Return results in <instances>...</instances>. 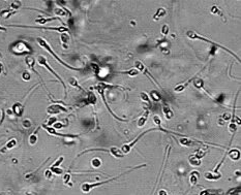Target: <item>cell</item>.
<instances>
[{"instance_id": "23", "label": "cell", "mask_w": 241, "mask_h": 195, "mask_svg": "<svg viewBox=\"0 0 241 195\" xmlns=\"http://www.w3.org/2000/svg\"><path fill=\"white\" fill-rule=\"evenodd\" d=\"M179 143L181 146H186V147H190V146H192V145H194L192 139H190V138H187V137H180Z\"/></svg>"}, {"instance_id": "1", "label": "cell", "mask_w": 241, "mask_h": 195, "mask_svg": "<svg viewBox=\"0 0 241 195\" xmlns=\"http://www.w3.org/2000/svg\"><path fill=\"white\" fill-rule=\"evenodd\" d=\"M36 41L38 42V45H40V47H42V48H44V49L46 50V51H48V52H49L50 54H51L52 56H53V57H54L55 59L57 60V61L59 62V63H61V64L63 65V66H65V67H66V68L71 69V70H79V68H76V67L71 66V65L66 64V63H65V62H64V61H62V60L60 59V58L58 57V56H57L56 54H55V52H54V51H53V50L51 49V47H50V46L48 45V42L46 41V40H45L44 38H40V37H38V38H36Z\"/></svg>"}, {"instance_id": "51", "label": "cell", "mask_w": 241, "mask_h": 195, "mask_svg": "<svg viewBox=\"0 0 241 195\" xmlns=\"http://www.w3.org/2000/svg\"><path fill=\"white\" fill-rule=\"evenodd\" d=\"M0 31H3V32H5V31H6V29H5L4 27H2V26H0Z\"/></svg>"}, {"instance_id": "34", "label": "cell", "mask_w": 241, "mask_h": 195, "mask_svg": "<svg viewBox=\"0 0 241 195\" xmlns=\"http://www.w3.org/2000/svg\"><path fill=\"white\" fill-rule=\"evenodd\" d=\"M140 96L143 101H145L146 103H149V97H148V95L145 93V92H142V93L140 94Z\"/></svg>"}, {"instance_id": "24", "label": "cell", "mask_w": 241, "mask_h": 195, "mask_svg": "<svg viewBox=\"0 0 241 195\" xmlns=\"http://www.w3.org/2000/svg\"><path fill=\"white\" fill-rule=\"evenodd\" d=\"M204 177L207 180H211V181H216L220 178V175H214L212 173H206L204 175Z\"/></svg>"}, {"instance_id": "43", "label": "cell", "mask_w": 241, "mask_h": 195, "mask_svg": "<svg viewBox=\"0 0 241 195\" xmlns=\"http://www.w3.org/2000/svg\"><path fill=\"white\" fill-rule=\"evenodd\" d=\"M23 126H24L25 128H29V127L31 126V122H30L29 120H25V121H23Z\"/></svg>"}, {"instance_id": "29", "label": "cell", "mask_w": 241, "mask_h": 195, "mask_svg": "<svg viewBox=\"0 0 241 195\" xmlns=\"http://www.w3.org/2000/svg\"><path fill=\"white\" fill-rule=\"evenodd\" d=\"M91 164H92L93 167L97 168L101 165V160L99 158H94V159H92V161H91Z\"/></svg>"}, {"instance_id": "7", "label": "cell", "mask_w": 241, "mask_h": 195, "mask_svg": "<svg viewBox=\"0 0 241 195\" xmlns=\"http://www.w3.org/2000/svg\"><path fill=\"white\" fill-rule=\"evenodd\" d=\"M90 151H103V152H109L110 154L116 157V158H122L123 154L121 153V151L116 147H112L111 149H90V150H87L83 153H86V152H90Z\"/></svg>"}, {"instance_id": "48", "label": "cell", "mask_w": 241, "mask_h": 195, "mask_svg": "<svg viewBox=\"0 0 241 195\" xmlns=\"http://www.w3.org/2000/svg\"><path fill=\"white\" fill-rule=\"evenodd\" d=\"M2 120H3V113H2V109H0V124H1Z\"/></svg>"}, {"instance_id": "39", "label": "cell", "mask_w": 241, "mask_h": 195, "mask_svg": "<svg viewBox=\"0 0 241 195\" xmlns=\"http://www.w3.org/2000/svg\"><path fill=\"white\" fill-rule=\"evenodd\" d=\"M153 121H154V123L156 124L157 126H160V124H162V120H160V118L158 116L153 117Z\"/></svg>"}, {"instance_id": "5", "label": "cell", "mask_w": 241, "mask_h": 195, "mask_svg": "<svg viewBox=\"0 0 241 195\" xmlns=\"http://www.w3.org/2000/svg\"><path fill=\"white\" fill-rule=\"evenodd\" d=\"M37 62H38V64H40V65H42V66L46 67V68H47L48 70H49V71L51 72V73L53 74L55 77H56V79H58V81H59L60 83L62 84V86H63L64 90H65V94H66V86H65V84H64V82L62 81L61 77H60L59 75H58V74H57L56 72H55L54 70H53V69H52L51 67L49 66V64L47 63V59H46L44 56H38V57H37Z\"/></svg>"}, {"instance_id": "9", "label": "cell", "mask_w": 241, "mask_h": 195, "mask_svg": "<svg viewBox=\"0 0 241 195\" xmlns=\"http://www.w3.org/2000/svg\"><path fill=\"white\" fill-rule=\"evenodd\" d=\"M62 111L63 113H67V109L65 107H63V106H61L60 104H57V103L51 104L47 109V113L50 115H57L59 114V113H62Z\"/></svg>"}, {"instance_id": "20", "label": "cell", "mask_w": 241, "mask_h": 195, "mask_svg": "<svg viewBox=\"0 0 241 195\" xmlns=\"http://www.w3.org/2000/svg\"><path fill=\"white\" fill-rule=\"evenodd\" d=\"M150 98L152 99V101H154V102H160V100H162L160 94L158 93L157 91H155V90H153V91L150 92Z\"/></svg>"}, {"instance_id": "4", "label": "cell", "mask_w": 241, "mask_h": 195, "mask_svg": "<svg viewBox=\"0 0 241 195\" xmlns=\"http://www.w3.org/2000/svg\"><path fill=\"white\" fill-rule=\"evenodd\" d=\"M153 130H156V129H153V128H151V129H148L147 131H145V132H143V133H141L140 135L138 136V137L136 138V139H134L133 141H131L129 143H126V145H123L122 147H121V149H120V151H121V153L124 155V154H128L129 152L131 151V149L135 147V145L137 143H138L139 141H140L141 138L143 137L144 135H146L147 133H149V132H151V131H153Z\"/></svg>"}, {"instance_id": "44", "label": "cell", "mask_w": 241, "mask_h": 195, "mask_svg": "<svg viewBox=\"0 0 241 195\" xmlns=\"http://www.w3.org/2000/svg\"><path fill=\"white\" fill-rule=\"evenodd\" d=\"M55 12H56L57 15H59V16H66V12H64V10H55Z\"/></svg>"}, {"instance_id": "26", "label": "cell", "mask_w": 241, "mask_h": 195, "mask_svg": "<svg viewBox=\"0 0 241 195\" xmlns=\"http://www.w3.org/2000/svg\"><path fill=\"white\" fill-rule=\"evenodd\" d=\"M67 120L66 119H64V121H63V123H60V122H56V123H54L53 124V128L54 129H61L62 127H64V126H67Z\"/></svg>"}, {"instance_id": "52", "label": "cell", "mask_w": 241, "mask_h": 195, "mask_svg": "<svg viewBox=\"0 0 241 195\" xmlns=\"http://www.w3.org/2000/svg\"><path fill=\"white\" fill-rule=\"evenodd\" d=\"M0 71H1V66H0Z\"/></svg>"}, {"instance_id": "37", "label": "cell", "mask_w": 241, "mask_h": 195, "mask_svg": "<svg viewBox=\"0 0 241 195\" xmlns=\"http://www.w3.org/2000/svg\"><path fill=\"white\" fill-rule=\"evenodd\" d=\"M61 40H62V42L64 43V48H65V43H66V42L69 40L68 35H66L65 33H62V35H61Z\"/></svg>"}, {"instance_id": "36", "label": "cell", "mask_w": 241, "mask_h": 195, "mask_svg": "<svg viewBox=\"0 0 241 195\" xmlns=\"http://www.w3.org/2000/svg\"><path fill=\"white\" fill-rule=\"evenodd\" d=\"M205 151H203V150H198L197 151V153L194 154V156H196V157H198V158L199 159H202V157H204L205 156Z\"/></svg>"}, {"instance_id": "17", "label": "cell", "mask_w": 241, "mask_h": 195, "mask_svg": "<svg viewBox=\"0 0 241 195\" xmlns=\"http://www.w3.org/2000/svg\"><path fill=\"white\" fill-rule=\"evenodd\" d=\"M228 155L233 161H238L240 159V152H239V150H231L228 153Z\"/></svg>"}, {"instance_id": "14", "label": "cell", "mask_w": 241, "mask_h": 195, "mask_svg": "<svg viewBox=\"0 0 241 195\" xmlns=\"http://www.w3.org/2000/svg\"><path fill=\"white\" fill-rule=\"evenodd\" d=\"M16 146H17V141H16L15 138H12V139H10V141L6 143V145L0 150V152H1V153H4V152H6L8 150H10V149L15 148Z\"/></svg>"}, {"instance_id": "6", "label": "cell", "mask_w": 241, "mask_h": 195, "mask_svg": "<svg viewBox=\"0 0 241 195\" xmlns=\"http://www.w3.org/2000/svg\"><path fill=\"white\" fill-rule=\"evenodd\" d=\"M108 88H110V86H108V85H105V84H99V85H97V86L95 87V89L99 91V95L101 96V98L103 99V102H105V104H106V106L108 107V109H109V111H110L111 114L113 115V117H115L117 120H119V121H124V120H122V119H120L119 117H117L115 114H114L113 111H111V109L109 107V105H108V103H107V100H106V98H105V90L106 89H108Z\"/></svg>"}, {"instance_id": "19", "label": "cell", "mask_w": 241, "mask_h": 195, "mask_svg": "<svg viewBox=\"0 0 241 195\" xmlns=\"http://www.w3.org/2000/svg\"><path fill=\"white\" fill-rule=\"evenodd\" d=\"M148 116H149V111H146L145 113H144V115H143V116L138 120V126L139 127H142V126L145 125L146 122H147V120H148Z\"/></svg>"}, {"instance_id": "42", "label": "cell", "mask_w": 241, "mask_h": 195, "mask_svg": "<svg viewBox=\"0 0 241 195\" xmlns=\"http://www.w3.org/2000/svg\"><path fill=\"white\" fill-rule=\"evenodd\" d=\"M56 122H57V119L55 118V117H53V118H51V119L49 120V121H48V125H47V126L50 127L51 125H53L54 123H56Z\"/></svg>"}, {"instance_id": "45", "label": "cell", "mask_w": 241, "mask_h": 195, "mask_svg": "<svg viewBox=\"0 0 241 195\" xmlns=\"http://www.w3.org/2000/svg\"><path fill=\"white\" fill-rule=\"evenodd\" d=\"M71 180V175H69V173H66V175H64V178H63V182L65 184H67L68 183V181Z\"/></svg>"}, {"instance_id": "46", "label": "cell", "mask_w": 241, "mask_h": 195, "mask_svg": "<svg viewBox=\"0 0 241 195\" xmlns=\"http://www.w3.org/2000/svg\"><path fill=\"white\" fill-rule=\"evenodd\" d=\"M45 175H46V178L47 179H51L52 178V173H51V171L50 169H48L46 173H45Z\"/></svg>"}, {"instance_id": "28", "label": "cell", "mask_w": 241, "mask_h": 195, "mask_svg": "<svg viewBox=\"0 0 241 195\" xmlns=\"http://www.w3.org/2000/svg\"><path fill=\"white\" fill-rule=\"evenodd\" d=\"M119 73H126L128 75H131V77H136L139 73V71L137 69H131V70H127V71H120Z\"/></svg>"}, {"instance_id": "11", "label": "cell", "mask_w": 241, "mask_h": 195, "mask_svg": "<svg viewBox=\"0 0 241 195\" xmlns=\"http://www.w3.org/2000/svg\"><path fill=\"white\" fill-rule=\"evenodd\" d=\"M42 128L45 129V130L48 131V133L52 134V135H57V136H62V137H78L79 135H74V134H61V133H58L56 130H55L54 128H52V127H49L47 126V125H42Z\"/></svg>"}, {"instance_id": "47", "label": "cell", "mask_w": 241, "mask_h": 195, "mask_svg": "<svg viewBox=\"0 0 241 195\" xmlns=\"http://www.w3.org/2000/svg\"><path fill=\"white\" fill-rule=\"evenodd\" d=\"M223 120H225V121H228V120H230V118H231V116H230V114H225L223 115Z\"/></svg>"}, {"instance_id": "40", "label": "cell", "mask_w": 241, "mask_h": 195, "mask_svg": "<svg viewBox=\"0 0 241 195\" xmlns=\"http://www.w3.org/2000/svg\"><path fill=\"white\" fill-rule=\"evenodd\" d=\"M22 77H23V79H24V81H29V79H30V73L28 71L23 72Z\"/></svg>"}, {"instance_id": "49", "label": "cell", "mask_w": 241, "mask_h": 195, "mask_svg": "<svg viewBox=\"0 0 241 195\" xmlns=\"http://www.w3.org/2000/svg\"><path fill=\"white\" fill-rule=\"evenodd\" d=\"M158 195H168V193L166 192L165 190H160V192H158Z\"/></svg>"}, {"instance_id": "50", "label": "cell", "mask_w": 241, "mask_h": 195, "mask_svg": "<svg viewBox=\"0 0 241 195\" xmlns=\"http://www.w3.org/2000/svg\"><path fill=\"white\" fill-rule=\"evenodd\" d=\"M200 195H209V194H208V191H203Z\"/></svg>"}, {"instance_id": "2", "label": "cell", "mask_w": 241, "mask_h": 195, "mask_svg": "<svg viewBox=\"0 0 241 195\" xmlns=\"http://www.w3.org/2000/svg\"><path fill=\"white\" fill-rule=\"evenodd\" d=\"M186 35H187V37H190V38H192V39H200V40H203V41H205V42H208V43H210V45H212L213 47H215V48H220V49H223V50H225V51H227V52H229L230 54H232L234 56L235 58H237V60H238V62H240V59H239L238 57H237L236 55L234 54L233 52H231L230 50H228L227 48H225V47H223V46H220V45H218V43H216V42H213V41H211L210 39H207V38H205L204 36H201V35H198L196 32H194V31H187L186 32Z\"/></svg>"}, {"instance_id": "3", "label": "cell", "mask_w": 241, "mask_h": 195, "mask_svg": "<svg viewBox=\"0 0 241 195\" xmlns=\"http://www.w3.org/2000/svg\"><path fill=\"white\" fill-rule=\"evenodd\" d=\"M125 173H127V171H126V173H121V175H117V177H114V178H112V179H109V180H107V181H103V182H99V183H92V184H89V183H84L83 185L81 186V190H82V192H84V193H89L91 190H92V189H93V188L97 187V186L105 185V184L110 183V182H112V181L117 180V179H118V178H120L121 175H125Z\"/></svg>"}, {"instance_id": "25", "label": "cell", "mask_w": 241, "mask_h": 195, "mask_svg": "<svg viewBox=\"0 0 241 195\" xmlns=\"http://www.w3.org/2000/svg\"><path fill=\"white\" fill-rule=\"evenodd\" d=\"M28 141H29V143L31 146H33V145H35V143H37V130L34 131V132L29 136V139H28Z\"/></svg>"}, {"instance_id": "41", "label": "cell", "mask_w": 241, "mask_h": 195, "mask_svg": "<svg viewBox=\"0 0 241 195\" xmlns=\"http://www.w3.org/2000/svg\"><path fill=\"white\" fill-rule=\"evenodd\" d=\"M162 33L164 35H167L168 33H169V27H168V25H164V26H162Z\"/></svg>"}, {"instance_id": "15", "label": "cell", "mask_w": 241, "mask_h": 195, "mask_svg": "<svg viewBox=\"0 0 241 195\" xmlns=\"http://www.w3.org/2000/svg\"><path fill=\"white\" fill-rule=\"evenodd\" d=\"M199 177H200V175H199L198 171H194V173H190V185L192 186L197 185L198 180H199Z\"/></svg>"}, {"instance_id": "16", "label": "cell", "mask_w": 241, "mask_h": 195, "mask_svg": "<svg viewBox=\"0 0 241 195\" xmlns=\"http://www.w3.org/2000/svg\"><path fill=\"white\" fill-rule=\"evenodd\" d=\"M194 77H196V75H194V77H192V79H190L188 81H186L184 83V84H181V85H179V86H177L176 88H175V92H181V91H183V90L186 88L187 86H188V84H190L192 81L194 79Z\"/></svg>"}, {"instance_id": "33", "label": "cell", "mask_w": 241, "mask_h": 195, "mask_svg": "<svg viewBox=\"0 0 241 195\" xmlns=\"http://www.w3.org/2000/svg\"><path fill=\"white\" fill-rule=\"evenodd\" d=\"M50 171H51L52 173H56V175H61V173H63V171L59 167H54V168L50 167Z\"/></svg>"}, {"instance_id": "38", "label": "cell", "mask_w": 241, "mask_h": 195, "mask_svg": "<svg viewBox=\"0 0 241 195\" xmlns=\"http://www.w3.org/2000/svg\"><path fill=\"white\" fill-rule=\"evenodd\" d=\"M62 161H63V157H62V156H61V157H59V158L57 159V161H56V162H55L54 164H53V165L51 166V168H54V167H58V165H59V164H60V163L62 162Z\"/></svg>"}, {"instance_id": "30", "label": "cell", "mask_w": 241, "mask_h": 195, "mask_svg": "<svg viewBox=\"0 0 241 195\" xmlns=\"http://www.w3.org/2000/svg\"><path fill=\"white\" fill-rule=\"evenodd\" d=\"M10 10H12V12H16L18 8L21 7V2H19V1H14V2L10 4Z\"/></svg>"}, {"instance_id": "21", "label": "cell", "mask_w": 241, "mask_h": 195, "mask_svg": "<svg viewBox=\"0 0 241 195\" xmlns=\"http://www.w3.org/2000/svg\"><path fill=\"white\" fill-rule=\"evenodd\" d=\"M188 160H190V163L192 164V166H200L201 165V163H202L201 159H199L194 155L190 156V159H188Z\"/></svg>"}, {"instance_id": "32", "label": "cell", "mask_w": 241, "mask_h": 195, "mask_svg": "<svg viewBox=\"0 0 241 195\" xmlns=\"http://www.w3.org/2000/svg\"><path fill=\"white\" fill-rule=\"evenodd\" d=\"M237 130V125L235 124V122H231V124L229 125V131L232 134H234Z\"/></svg>"}, {"instance_id": "13", "label": "cell", "mask_w": 241, "mask_h": 195, "mask_svg": "<svg viewBox=\"0 0 241 195\" xmlns=\"http://www.w3.org/2000/svg\"><path fill=\"white\" fill-rule=\"evenodd\" d=\"M162 113H164V115H165L166 119L167 120H171V119L173 118V111L172 109H170V106L168 105L167 103H164L162 104Z\"/></svg>"}, {"instance_id": "10", "label": "cell", "mask_w": 241, "mask_h": 195, "mask_svg": "<svg viewBox=\"0 0 241 195\" xmlns=\"http://www.w3.org/2000/svg\"><path fill=\"white\" fill-rule=\"evenodd\" d=\"M135 67H136V69H137V70H138V71H140V72H142V73H144L145 74V75H147L148 77H149V79H152V81H154L155 82V84L156 85H158V83L156 81H155L154 79H153V77L152 75H151L150 73H149V71H148L147 70V68H146V66L144 64H143L142 62L141 61H136L135 62ZM158 86H160V85H158Z\"/></svg>"}, {"instance_id": "8", "label": "cell", "mask_w": 241, "mask_h": 195, "mask_svg": "<svg viewBox=\"0 0 241 195\" xmlns=\"http://www.w3.org/2000/svg\"><path fill=\"white\" fill-rule=\"evenodd\" d=\"M12 50L14 53H16V54H20V55L24 54V53L30 52V49H29V47H28V45L23 41H20V42H18V43H16V45L12 47Z\"/></svg>"}, {"instance_id": "18", "label": "cell", "mask_w": 241, "mask_h": 195, "mask_svg": "<svg viewBox=\"0 0 241 195\" xmlns=\"http://www.w3.org/2000/svg\"><path fill=\"white\" fill-rule=\"evenodd\" d=\"M25 62H26V64H27V66L29 67L31 70H33L34 72H36L34 70V63H35V60H34V58L32 57V56H27V57L25 58Z\"/></svg>"}, {"instance_id": "22", "label": "cell", "mask_w": 241, "mask_h": 195, "mask_svg": "<svg viewBox=\"0 0 241 195\" xmlns=\"http://www.w3.org/2000/svg\"><path fill=\"white\" fill-rule=\"evenodd\" d=\"M167 12H166V10L165 8H158L157 12H156V14H155L154 16H153V20L154 21H158L162 17H164V16L166 15Z\"/></svg>"}, {"instance_id": "31", "label": "cell", "mask_w": 241, "mask_h": 195, "mask_svg": "<svg viewBox=\"0 0 241 195\" xmlns=\"http://www.w3.org/2000/svg\"><path fill=\"white\" fill-rule=\"evenodd\" d=\"M69 84H71V86L76 87V88H79V89L81 90V91H84V90L82 89L81 87L79 86V84H78V82H77V79H75V77H71V79H69Z\"/></svg>"}, {"instance_id": "12", "label": "cell", "mask_w": 241, "mask_h": 195, "mask_svg": "<svg viewBox=\"0 0 241 195\" xmlns=\"http://www.w3.org/2000/svg\"><path fill=\"white\" fill-rule=\"evenodd\" d=\"M12 111L17 117H21L23 115V111H24V105L20 102H17L12 106Z\"/></svg>"}, {"instance_id": "27", "label": "cell", "mask_w": 241, "mask_h": 195, "mask_svg": "<svg viewBox=\"0 0 241 195\" xmlns=\"http://www.w3.org/2000/svg\"><path fill=\"white\" fill-rule=\"evenodd\" d=\"M194 87H197L198 89H203V86H204V82L202 79H194Z\"/></svg>"}, {"instance_id": "35", "label": "cell", "mask_w": 241, "mask_h": 195, "mask_svg": "<svg viewBox=\"0 0 241 195\" xmlns=\"http://www.w3.org/2000/svg\"><path fill=\"white\" fill-rule=\"evenodd\" d=\"M95 101H96L95 96H94L92 93H90L88 95V102H89V103H91V104H94V103H95Z\"/></svg>"}]
</instances>
